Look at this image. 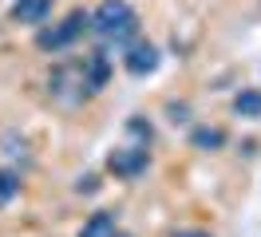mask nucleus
<instances>
[{"mask_svg": "<svg viewBox=\"0 0 261 237\" xmlns=\"http://www.w3.org/2000/svg\"><path fill=\"white\" fill-rule=\"evenodd\" d=\"M91 32L103 40H115V44H130L139 32V16L127 0H103L91 12Z\"/></svg>", "mask_w": 261, "mask_h": 237, "instance_id": "1", "label": "nucleus"}, {"mask_svg": "<svg viewBox=\"0 0 261 237\" xmlns=\"http://www.w3.org/2000/svg\"><path fill=\"white\" fill-rule=\"evenodd\" d=\"M87 28H91V16H87V12H67L56 28L40 32V36H36V44L44 47V51H64V47H71Z\"/></svg>", "mask_w": 261, "mask_h": 237, "instance_id": "2", "label": "nucleus"}, {"mask_svg": "<svg viewBox=\"0 0 261 237\" xmlns=\"http://www.w3.org/2000/svg\"><path fill=\"white\" fill-rule=\"evenodd\" d=\"M107 170L115 178H135V174L147 170V146H119L107 158Z\"/></svg>", "mask_w": 261, "mask_h": 237, "instance_id": "3", "label": "nucleus"}, {"mask_svg": "<svg viewBox=\"0 0 261 237\" xmlns=\"http://www.w3.org/2000/svg\"><path fill=\"white\" fill-rule=\"evenodd\" d=\"M123 63H127V71H130V75H150V71L159 67V47L147 44V40H135V44L127 47Z\"/></svg>", "mask_w": 261, "mask_h": 237, "instance_id": "4", "label": "nucleus"}, {"mask_svg": "<svg viewBox=\"0 0 261 237\" xmlns=\"http://www.w3.org/2000/svg\"><path fill=\"white\" fill-rule=\"evenodd\" d=\"M51 12V0H16L12 4V20L16 24H40Z\"/></svg>", "mask_w": 261, "mask_h": 237, "instance_id": "5", "label": "nucleus"}, {"mask_svg": "<svg viewBox=\"0 0 261 237\" xmlns=\"http://www.w3.org/2000/svg\"><path fill=\"white\" fill-rule=\"evenodd\" d=\"M80 237H119V229H115V218H111V214H91V218L83 221Z\"/></svg>", "mask_w": 261, "mask_h": 237, "instance_id": "6", "label": "nucleus"}, {"mask_svg": "<svg viewBox=\"0 0 261 237\" xmlns=\"http://www.w3.org/2000/svg\"><path fill=\"white\" fill-rule=\"evenodd\" d=\"M233 111L242 119H261V91H242L233 99Z\"/></svg>", "mask_w": 261, "mask_h": 237, "instance_id": "7", "label": "nucleus"}, {"mask_svg": "<svg viewBox=\"0 0 261 237\" xmlns=\"http://www.w3.org/2000/svg\"><path fill=\"white\" fill-rule=\"evenodd\" d=\"M20 194V178L12 170H0V205H8Z\"/></svg>", "mask_w": 261, "mask_h": 237, "instance_id": "8", "label": "nucleus"}, {"mask_svg": "<svg viewBox=\"0 0 261 237\" xmlns=\"http://www.w3.org/2000/svg\"><path fill=\"white\" fill-rule=\"evenodd\" d=\"M222 142H226V135H222V130H206V126H202V130H194V146H222Z\"/></svg>", "mask_w": 261, "mask_h": 237, "instance_id": "9", "label": "nucleus"}, {"mask_svg": "<svg viewBox=\"0 0 261 237\" xmlns=\"http://www.w3.org/2000/svg\"><path fill=\"white\" fill-rule=\"evenodd\" d=\"M174 237H210L206 229H182V233H174Z\"/></svg>", "mask_w": 261, "mask_h": 237, "instance_id": "10", "label": "nucleus"}, {"mask_svg": "<svg viewBox=\"0 0 261 237\" xmlns=\"http://www.w3.org/2000/svg\"><path fill=\"white\" fill-rule=\"evenodd\" d=\"M119 237H123V233H119Z\"/></svg>", "mask_w": 261, "mask_h": 237, "instance_id": "11", "label": "nucleus"}]
</instances>
